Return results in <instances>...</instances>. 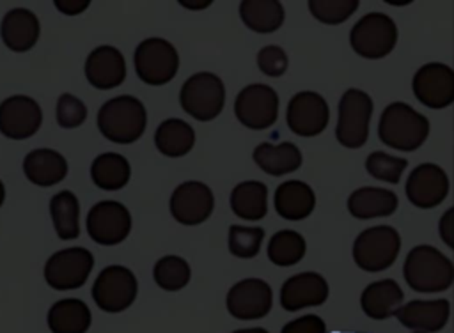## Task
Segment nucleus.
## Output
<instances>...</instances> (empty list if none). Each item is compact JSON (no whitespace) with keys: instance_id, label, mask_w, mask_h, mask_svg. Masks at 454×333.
I'll use <instances>...</instances> for the list:
<instances>
[{"instance_id":"nucleus-1","label":"nucleus","mask_w":454,"mask_h":333,"mask_svg":"<svg viewBox=\"0 0 454 333\" xmlns=\"http://www.w3.org/2000/svg\"><path fill=\"white\" fill-rule=\"evenodd\" d=\"M403 275L417 292L447 290L454 282L452 260L429 244H419L406 255Z\"/></svg>"},{"instance_id":"nucleus-2","label":"nucleus","mask_w":454,"mask_h":333,"mask_svg":"<svg viewBox=\"0 0 454 333\" xmlns=\"http://www.w3.org/2000/svg\"><path fill=\"white\" fill-rule=\"evenodd\" d=\"M429 135V120L406 103H390L380 117L378 136L395 151H415Z\"/></svg>"},{"instance_id":"nucleus-3","label":"nucleus","mask_w":454,"mask_h":333,"mask_svg":"<svg viewBox=\"0 0 454 333\" xmlns=\"http://www.w3.org/2000/svg\"><path fill=\"white\" fill-rule=\"evenodd\" d=\"M145 124V108L133 96L108 99L98 112V128L101 135L115 143H133L142 136Z\"/></svg>"},{"instance_id":"nucleus-4","label":"nucleus","mask_w":454,"mask_h":333,"mask_svg":"<svg viewBox=\"0 0 454 333\" xmlns=\"http://www.w3.org/2000/svg\"><path fill=\"white\" fill-rule=\"evenodd\" d=\"M401 250V236L390 225H376L358 234L353 243L355 264L369 273H378L394 264Z\"/></svg>"},{"instance_id":"nucleus-5","label":"nucleus","mask_w":454,"mask_h":333,"mask_svg":"<svg viewBox=\"0 0 454 333\" xmlns=\"http://www.w3.org/2000/svg\"><path fill=\"white\" fill-rule=\"evenodd\" d=\"M372 99L360 89H348L339 101V119L335 136L348 149H360L369 136L372 117Z\"/></svg>"},{"instance_id":"nucleus-6","label":"nucleus","mask_w":454,"mask_h":333,"mask_svg":"<svg viewBox=\"0 0 454 333\" xmlns=\"http://www.w3.org/2000/svg\"><path fill=\"white\" fill-rule=\"evenodd\" d=\"M397 43V27L394 19L383 12H369L362 16L349 32V44L355 53L364 58H383Z\"/></svg>"},{"instance_id":"nucleus-7","label":"nucleus","mask_w":454,"mask_h":333,"mask_svg":"<svg viewBox=\"0 0 454 333\" xmlns=\"http://www.w3.org/2000/svg\"><path fill=\"white\" fill-rule=\"evenodd\" d=\"M179 103L197 120H213L225 103L223 81L213 73H197L181 87Z\"/></svg>"},{"instance_id":"nucleus-8","label":"nucleus","mask_w":454,"mask_h":333,"mask_svg":"<svg viewBox=\"0 0 454 333\" xmlns=\"http://www.w3.org/2000/svg\"><path fill=\"white\" fill-rule=\"evenodd\" d=\"M137 76L149 85L168 83L179 67V57L176 48L161 39L149 37L142 41L133 55Z\"/></svg>"},{"instance_id":"nucleus-9","label":"nucleus","mask_w":454,"mask_h":333,"mask_svg":"<svg viewBox=\"0 0 454 333\" xmlns=\"http://www.w3.org/2000/svg\"><path fill=\"white\" fill-rule=\"evenodd\" d=\"M138 283L135 275L124 267V266H108L105 267L94 285H92V299L94 303L108 312V314H117L131 306V303L137 298Z\"/></svg>"},{"instance_id":"nucleus-10","label":"nucleus","mask_w":454,"mask_h":333,"mask_svg":"<svg viewBox=\"0 0 454 333\" xmlns=\"http://www.w3.org/2000/svg\"><path fill=\"white\" fill-rule=\"evenodd\" d=\"M94 266V257L85 248H66L53 253L44 266L46 283L55 290H73L82 287Z\"/></svg>"},{"instance_id":"nucleus-11","label":"nucleus","mask_w":454,"mask_h":333,"mask_svg":"<svg viewBox=\"0 0 454 333\" xmlns=\"http://www.w3.org/2000/svg\"><path fill=\"white\" fill-rule=\"evenodd\" d=\"M238 120L250 129L270 128L278 115V96L264 83L247 85L234 101Z\"/></svg>"},{"instance_id":"nucleus-12","label":"nucleus","mask_w":454,"mask_h":333,"mask_svg":"<svg viewBox=\"0 0 454 333\" xmlns=\"http://www.w3.org/2000/svg\"><path fill=\"white\" fill-rule=\"evenodd\" d=\"M129 230L131 214L121 202L101 200L87 214V232L98 244H117L128 237Z\"/></svg>"},{"instance_id":"nucleus-13","label":"nucleus","mask_w":454,"mask_h":333,"mask_svg":"<svg viewBox=\"0 0 454 333\" xmlns=\"http://www.w3.org/2000/svg\"><path fill=\"white\" fill-rule=\"evenodd\" d=\"M413 94L427 108H447L454 101V69L442 62L419 67L413 76Z\"/></svg>"},{"instance_id":"nucleus-14","label":"nucleus","mask_w":454,"mask_h":333,"mask_svg":"<svg viewBox=\"0 0 454 333\" xmlns=\"http://www.w3.org/2000/svg\"><path fill=\"white\" fill-rule=\"evenodd\" d=\"M286 119L289 129L298 136H316L328 126L330 108L321 94L303 90L291 97Z\"/></svg>"},{"instance_id":"nucleus-15","label":"nucleus","mask_w":454,"mask_h":333,"mask_svg":"<svg viewBox=\"0 0 454 333\" xmlns=\"http://www.w3.org/2000/svg\"><path fill=\"white\" fill-rule=\"evenodd\" d=\"M271 287L261 278H245L227 292V310L241 321L261 319L271 310Z\"/></svg>"},{"instance_id":"nucleus-16","label":"nucleus","mask_w":454,"mask_h":333,"mask_svg":"<svg viewBox=\"0 0 454 333\" xmlns=\"http://www.w3.org/2000/svg\"><path fill=\"white\" fill-rule=\"evenodd\" d=\"M408 200L420 209H433L445 200L449 193V177L434 163H422L411 170L406 181Z\"/></svg>"},{"instance_id":"nucleus-17","label":"nucleus","mask_w":454,"mask_h":333,"mask_svg":"<svg viewBox=\"0 0 454 333\" xmlns=\"http://www.w3.org/2000/svg\"><path fill=\"white\" fill-rule=\"evenodd\" d=\"M215 198L211 190L200 181L179 184L170 197V213L183 225H199L213 213Z\"/></svg>"},{"instance_id":"nucleus-18","label":"nucleus","mask_w":454,"mask_h":333,"mask_svg":"<svg viewBox=\"0 0 454 333\" xmlns=\"http://www.w3.org/2000/svg\"><path fill=\"white\" fill-rule=\"evenodd\" d=\"M41 122V106L28 96H11L0 105V133L7 138H28L39 129Z\"/></svg>"},{"instance_id":"nucleus-19","label":"nucleus","mask_w":454,"mask_h":333,"mask_svg":"<svg viewBox=\"0 0 454 333\" xmlns=\"http://www.w3.org/2000/svg\"><path fill=\"white\" fill-rule=\"evenodd\" d=\"M328 298L326 280L314 273L305 271L287 278L280 289V305L287 312H296L307 306H319Z\"/></svg>"},{"instance_id":"nucleus-20","label":"nucleus","mask_w":454,"mask_h":333,"mask_svg":"<svg viewBox=\"0 0 454 333\" xmlns=\"http://www.w3.org/2000/svg\"><path fill=\"white\" fill-rule=\"evenodd\" d=\"M449 314L450 305L447 299H413L404 303L395 312V317L413 333H434L447 324Z\"/></svg>"},{"instance_id":"nucleus-21","label":"nucleus","mask_w":454,"mask_h":333,"mask_svg":"<svg viewBox=\"0 0 454 333\" xmlns=\"http://www.w3.org/2000/svg\"><path fill=\"white\" fill-rule=\"evenodd\" d=\"M85 76L89 83L99 90L119 87L126 78L122 53L114 46L94 48L85 62Z\"/></svg>"},{"instance_id":"nucleus-22","label":"nucleus","mask_w":454,"mask_h":333,"mask_svg":"<svg viewBox=\"0 0 454 333\" xmlns=\"http://www.w3.org/2000/svg\"><path fill=\"white\" fill-rule=\"evenodd\" d=\"M404 292L399 283L392 278L378 280L369 283L362 296L360 305L367 317L371 319H388L403 306Z\"/></svg>"},{"instance_id":"nucleus-23","label":"nucleus","mask_w":454,"mask_h":333,"mask_svg":"<svg viewBox=\"0 0 454 333\" xmlns=\"http://www.w3.org/2000/svg\"><path fill=\"white\" fill-rule=\"evenodd\" d=\"M4 44L12 51L30 50L39 37V19L28 9H12L9 11L0 27Z\"/></svg>"},{"instance_id":"nucleus-24","label":"nucleus","mask_w":454,"mask_h":333,"mask_svg":"<svg viewBox=\"0 0 454 333\" xmlns=\"http://www.w3.org/2000/svg\"><path fill=\"white\" fill-rule=\"evenodd\" d=\"M23 172L37 186H53L66 177L67 161L53 149H35L25 156Z\"/></svg>"},{"instance_id":"nucleus-25","label":"nucleus","mask_w":454,"mask_h":333,"mask_svg":"<svg viewBox=\"0 0 454 333\" xmlns=\"http://www.w3.org/2000/svg\"><path fill=\"white\" fill-rule=\"evenodd\" d=\"M316 205L312 188L303 181H286L275 190V209L284 220H303Z\"/></svg>"},{"instance_id":"nucleus-26","label":"nucleus","mask_w":454,"mask_h":333,"mask_svg":"<svg viewBox=\"0 0 454 333\" xmlns=\"http://www.w3.org/2000/svg\"><path fill=\"white\" fill-rule=\"evenodd\" d=\"M397 204L399 200L394 191L372 186L358 188L348 198V209L358 220L390 216L392 213H395Z\"/></svg>"},{"instance_id":"nucleus-27","label":"nucleus","mask_w":454,"mask_h":333,"mask_svg":"<svg viewBox=\"0 0 454 333\" xmlns=\"http://www.w3.org/2000/svg\"><path fill=\"white\" fill-rule=\"evenodd\" d=\"M254 161L268 175L278 177L300 168L301 152L293 142H282L277 145L262 142L254 151Z\"/></svg>"},{"instance_id":"nucleus-28","label":"nucleus","mask_w":454,"mask_h":333,"mask_svg":"<svg viewBox=\"0 0 454 333\" xmlns=\"http://www.w3.org/2000/svg\"><path fill=\"white\" fill-rule=\"evenodd\" d=\"M48 326L51 333H85L90 326V310L82 299H60L48 310Z\"/></svg>"},{"instance_id":"nucleus-29","label":"nucleus","mask_w":454,"mask_h":333,"mask_svg":"<svg viewBox=\"0 0 454 333\" xmlns=\"http://www.w3.org/2000/svg\"><path fill=\"white\" fill-rule=\"evenodd\" d=\"M231 209L241 220H261L268 211V188L261 181H243L231 193Z\"/></svg>"},{"instance_id":"nucleus-30","label":"nucleus","mask_w":454,"mask_h":333,"mask_svg":"<svg viewBox=\"0 0 454 333\" xmlns=\"http://www.w3.org/2000/svg\"><path fill=\"white\" fill-rule=\"evenodd\" d=\"M154 143L158 151L168 158H179L192 151L195 143L193 128L181 119H167L163 120L156 133Z\"/></svg>"},{"instance_id":"nucleus-31","label":"nucleus","mask_w":454,"mask_h":333,"mask_svg":"<svg viewBox=\"0 0 454 333\" xmlns=\"http://www.w3.org/2000/svg\"><path fill=\"white\" fill-rule=\"evenodd\" d=\"M239 16L250 30L270 34L284 23V7L277 0H243L239 4Z\"/></svg>"},{"instance_id":"nucleus-32","label":"nucleus","mask_w":454,"mask_h":333,"mask_svg":"<svg viewBox=\"0 0 454 333\" xmlns=\"http://www.w3.org/2000/svg\"><path fill=\"white\" fill-rule=\"evenodd\" d=\"M129 163L124 156L117 152H105L99 154L90 166V177L94 184L106 191L121 190L129 181Z\"/></svg>"},{"instance_id":"nucleus-33","label":"nucleus","mask_w":454,"mask_h":333,"mask_svg":"<svg viewBox=\"0 0 454 333\" xmlns=\"http://www.w3.org/2000/svg\"><path fill=\"white\" fill-rule=\"evenodd\" d=\"M50 213L60 239H74L80 234V205L73 191H59L50 200Z\"/></svg>"},{"instance_id":"nucleus-34","label":"nucleus","mask_w":454,"mask_h":333,"mask_svg":"<svg viewBox=\"0 0 454 333\" xmlns=\"http://www.w3.org/2000/svg\"><path fill=\"white\" fill-rule=\"evenodd\" d=\"M305 255V239L296 230H278L268 243V257L273 264L287 267L300 262Z\"/></svg>"},{"instance_id":"nucleus-35","label":"nucleus","mask_w":454,"mask_h":333,"mask_svg":"<svg viewBox=\"0 0 454 333\" xmlns=\"http://www.w3.org/2000/svg\"><path fill=\"white\" fill-rule=\"evenodd\" d=\"M153 276L161 289L179 290L190 282V266L177 255H167L154 264Z\"/></svg>"},{"instance_id":"nucleus-36","label":"nucleus","mask_w":454,"mask_h":333,"mask_svg":"<svg viewBox=\"0 0 454 333\" xmlns=\"http://www.w3.org/2000/svg\"><path fill=\"white\" fill-rule=\"evenodd\" d=\"M264 230L261 227H229V250L238 259H252L259 253Z\"/></svg>"},{"instance_id":"nucleus-37","label":"nucleus","mask_w":454,"mask_h":333,"mask_svg":"<svg viewBox=\"0 0 454 333\" xmlns=\"http://www.w3.org/2000/svg\"><path fill=\"white\" fill-rule=\"evenodd\" d=\"M408 166V161L381 151H374L365 159V170L378 181L397 184L404 168Z\"/></svg>"},{"instance_id":"nucleus-38","label":"nucleus","mask_w":454,"mask_h":333,"mask_svg":"<svg viewBox=\"0 0 454 333\" xmlns=\"http://www.w3.org/2000/svg\"><path fill=\"white\" fill-rule=\"evenodd\" d=\"M358 5V0H310L309 11L321 23L339 25L344 23Z\"/></svg>"},{"instance_id":"nucleus-39","label":"nucleus","mask_w":454,"mask_h":333,"mask_svg":"<svg viewBox=\"0 0 454 333\" xmlns=\"http://www.w3.org/2000/svg\"><path fill=\"white\" fill-rule=\"evenodd\" d=\"M87 117L85 105L73 94H62L57 101V122L64 129L78 128Z\"/></svg>"},{"instance_id":"nucleus-40","label":"nucleus","mask_w":454,"mask_h":333,"mask_svg":"<svg viewBox=\"0 0 454 333\" xmlns=\"http://www.w3.org/2000/svg\"><path fill=\"white\" fill-rule=\"evenodd\" d=\"M257 66L266 76L278 78L287 69V55L280 46H275V44L264 46L257 53Z\"/></svg>"},{"instance_id":"nucleus-41","label":"nucleus","mask_w":454,"mask_h":333,"mask_svg":"<svg viewBox=\"0 0 454 333\" xmlns=\"http://www.w3.org/2000/svg\"><path fill=\"white\" fill-rule=\"evenodd\" d=\"M280 333H326V324L319 315H303L287 322Z\"/></svg>"},{"instance_id":"nucleus-42","label":"nucleus","mask_w":454,"mask_h":333,"mask_svg":"<svg viewBox=\"0 0 454 333\" xmlns=\"http://www.w3.org/2000/svg\"><path fill=\"white\" fill-rule=\"evenodd\" d=\"M438 234L449 248H454V207H450L443 213V216L438 223Z\"/></svg>"},{"instance_id":"nucleus-43","label":"nucleus","mask_w":454,"mask_h":333,"mask_svg":"<svg viewBox=\"0 0 454 333\" xmlns=\"http://www.w3.org/2000/svg\"><path fill=\"white\" fill-rule=\"evenodd\" d=\"M89 0H55V5L64 14H78L89 7Z\"/></svg>"},{"instance_id":"nucleus-44","label":"nucleus","mask_w":454,"mask_h":333,"mask_svg":"<svg viewBox=\"0 0 454 333\" xmlns=\"http://www.w3.org/2000/svg\"><path fill=\"white\" fill-rule=\"evenodd\" d=\"M181 4H183L184 7H188V9H204V7H207L211 2H209V0H202V2H186V0H181Z\"/></svg>"},{"instance_id":"nucleus-45","label":"nucleus","mask_w":454,"mask_h":333,"mask_svg":"<svg viewBox=\"0 0 454 333\" xmlns=\"http://www.w3.org/2000/svg\"><path fill=\"white\" fill-rule=\"evenodd\" d=\"M232 333H268L264 328H247V329H238Z\"/></svg>"},{"instance_id":"nucleus-46","label":"nucleus","mask_w":454,"mask_h":333,"mask_svg":"<svg viewBox=\"0 0 454 333\" xmlns=\"http://www.w3.org/2000/svg\"><path fill=\"white\" fill-rule=\"evenodd\" d=\"M4 198H5V188H4V182L0 181V205L4 204Z\"/></svg>"},{"instance_id":"nucleus-47","label":"nucleus","mask_w":454,"mask_h":333,"mask_svg":"<svg viewBox=\"0 0 454 333\" xmlns=\"http://www.w3.org/2000/svg\"><path fill=\"white\" fill-rule=\"evenodd\" d=\"M332 333H353V331H332Z\"/></svg>"}]
</instances>
